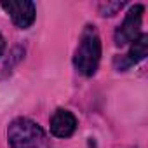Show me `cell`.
I'll list each match as a JSON object with an SVG mask.
<instances>
[{"label": "cell", "mask_w": 148, "mask_h": 148, "mask_svg": "<svg viewBox=\"0 0 148 148\" xmlns=\"http://www.w3.org/2000/svg\"><path fill=\"white\" fill-rule=\"evenodd\" d=\"M4 49H5V40H4L2 35H0V56L4 54Z\"/></svg>", "instance_id": "ba28073f"}, {"label": "cell", "mask_w": 148, "mask_h": 148, "mask_svg": "<svg viewBox=\"0 0 148 148\" xmlns=\"http://www.w3.org/2000/svg\"><path fill=\"white\" fill-rule=\"evenodd\" d=\"M122 7H124V2H106V4L99 5V12H101V16H113Z\"/></svg>", "instance_id": "52a82bcc"}, {"label": "cell", "mask_w": 148, "mask_h": 148, "mask_svg": "<svg viewBox=\"0 0 148 148\" xmlns=\"http://www.w3.org/2000/svg\"><path fill=\"white\" fill-rule=\"evenodd\" d=\"M2 9L11 16L12 23L21 28L26 30L33 25L35 21V4L30 2V0H9V2H2L0 4Z\"/></svg>", "instance_id": "277c9868"}, {"label": "cell", "mask_w": 148, "mask_h": 148, "mask_svg": "<svg viewBox=\"0 0 148 148\" xmlns=\"http://www.w3.org/2000/svg\"><path fill=\"white\" fill-rule=\"evenodd\" d=\"M143 12H145V7L136 4L134 7L129 9V12L125 14L122 25L117 28L115 32V44L119 47L122 45H127L131 42H134L138 37H139V30H141V21H143Z\"/></svg>", "instance_id": "3957f363"}, {"label": "cell", "mask_w": 148, "mask_h": 148, "mask_svg": "<svg viewBox=\"0 0 148 148\" xmlns=\"http://www.w3.org/2000/svg\"><path fill=\"white\" fill-rule=\"evenodd\" d=\"M7 138L11 148H42L45 134L42 127L25 117L14 119L7 129Z\"/></svg>", "instance_id": "7a4b0ae2"}, {"label": "cell", "mask_w": 148, "mask_h": 148, "mask_svg": "<svg viewBox=\"0 0 148 148\" xmlns=\"http://www.w3.org/2000/svg\"><path fill=\"white\" fill-rule=\"evenodd\" d=\"M77 129V119L68 110H56L51 117V132L56 138H70Z\"/></svg>", "instance_id": "5b68a950"}, {"label": "cell", "mask_w": 148, "mask_h": 148, "mask_svg": "<svg viewBox=\"0 0 148 148\" xmlns=\"http://www.w3.org/2000/svg\"><path fill=\"white\" fill-rule=\"evenodd\" d=\"M146 51H148V35L141 33V35L132 42L129 52H127L125 56H122L120 59H115V63H122L120 68L125 70V68H129V66H132V64L143 61V59L146 58Z\"/></svg>", "instance_id": "8992f818"}, {"label": "cell", "mask_w": 148, "mask_h": 148, "mask_svg": "<svg viewBox=\"0 0 148 148\" xmlns=\"http://www.w3.org/2000/svg\"><path fill=\"white\" fill-rule=\"evenodd\" d=\"M99 59H101V38L98 35L96 26L87 25L80 35L79 47L75 51V56H73V64L82 75L92 77L98 70Z\"/></svg>", "instance_id": "6da1fadb"}]
</instances>
